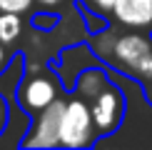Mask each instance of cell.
<instances>
[{
  "instance_id": "cell-5",
  "label": "cell",
  "mask_w": 152,
  "mask_h": 150,
  "mask_svg": "<svg viewBox=\"0 0 152 150\" xmlns=\"http://www.w3.org/2000/svg\"><path fill=\"white\" fill-rule=\"evenodd\" d=\"M65 100L67 95H60L37 115H33V125L20 140V148H60V118Z\"/></svg>"
},
{
  "instance_id": "cell-11",
  "label": "cell",
  "mask_w": 152,
  "mask_h": 150,
  "mask_svg": "<svg viewBox=\"0 0 152 150\" xmlns=\"http://www.w3.org/2000/svg\"><path fill=\"white\" fill-rule=\"evenodd\" d=\"M12 55H15V50H12V48H8L5 43H0V75L8 70V65L12 62Z\"/></svg>"
},
{
  "instance_id": "cell-7",
  "label": "cell",
  "mask_w": 152,
  "mask_h": 150,
  "mask_svg": "<svg viewBox=\"0 0 152 150\" xmlns=\"http://www.w3.org/2000/svg\"><path fill=\"white\" fill-rule=\"evenodd\" d=\"M107 80H110V78H107V73L102 70V68H87V70H82L77 75L75 88H72V95H77L80 100L90 103V100L107 85Z\"/></svg>"
},
{
  "instance_id": "cell-4",
  "label": "cell",
  "mask_w": 152,
  "mask_h": 150,
  "mask_svg": "<svg viewBox=\"0 0 152 150\" xmlns=\"http://www.w3.org/2000/svg\"><path fill=\"white\" fill-rule=\"evenodd\" d=\"M87 108H90L97 138H105V135H112L115 130H120V125L125 120V110H127V100H125L122 90L115 83L107 80V85L87 103Z\"/></svg>"
},
{
  "instance_id": "cell-13",
  "label": "cell",
  "mask_w": 152,
  "mask_h": 150,
  "mask_svg": "<svg viewBox=\"0 0 152 150\" xmlns=\"http://www.w3.org/2000/svg\"><path fill=\"white\" fill-rule=\"evenodd\" d=\"M8 120H10V108H8V100L0 95V135H3V130L8 128Z\"/></svg>"
},
{
  "instance_id": "cell-6",
  "label": "cell",
  "mask_w": 152,
  "mask_h": 150,
  "mask_svg": "<svg viewBox=\"0 0 152 150\" xmlns=\"http://www.w3.org/2000/svg\"><path fill=\"white\" fill-rule=\"evenodd\" d=\"M112 18L132 30H142L152 25V0H115Z\"/></svg>"
},
{
  "instance_id": "cell-15",
  "label": "cell",
  "mask_w": 152,
  "mask_h": 150,
  "mask_svg": "<svg viewBox=\"0 0 152 150\" xmlns=\"http://www.w3.org/2000/svg\"><path fill=\"white\" fill-rule=\"evenodd\" d=\"M142 93H145V98H147V103L152 105V78L142 83Z\"/></svg>"
},
{
  "instance_id": "cell-9",
  "label": "cell",
  "mask_w": 152,
  "mask_h": 150,
  "mask_svg": "<svg viewBox=\"0 0 152 150\" xmlns=\"http://www.w3.org/2000/svg\"><path fill=\"white\" fill-rule=\"evenodd\" d=\"M35 0H0V12H18V15H30Z\"/></svg>"
},
{
  "instance_id": "cell-10",
  "label": "cell",
  "mask_w": 152,
  "mask_h": 150,
  "mask_svg": "<svg viewBox=\"0 0 152 150\" xmlns=\"http://www.w3.org/2000/svg\"><path fill=\"white\" fill-rule=\"evenodd\" d=\"M82 3L87 5V10L97 12V15H105V12H110V10H112L115 0H82Z\"/></svg>"
},
{
  "instance_id": "cell-1",
  "label": "cell",
  "mask_w": 152,
  "mask_h": 150,
  "mask_svg": "<svg viewBox=\"0 0 152 150\" xmlns=\"http://www.w3.org/2000/svg\"><path fill=\"white\" fill-rule=\"evenodd\" d=\"M95 48H97V55H102L122 75H130L137 83L152 78V38L137 30H127L105 45L95 43Z\"/></svg>"
},
{
  "instance_id": "cell-14",
  "label": "cell",
  "mask_w": 152,
  "mask_h": 150,
  "mask_svg": "<svg viewBox=\"0 0 152 150\" xmlns=\"http://www.w3.org/2000/svg\"><path fill=\"white\" fill-rule=\"evenodd\" d=\"M62 3H65V0H35V5H40L45 12H53L55 8H60Z\"/></svg>"
},
{
  "instance_id": "cell-12",
  "label": "cell",
  "mask_w": 152,
  "mask_h": 150,
  "mask_svg": "<svg viewBox=\"0 0 152 150\" xmlns=\"http://www.w3.org/2000/svg\"><path fill=\"white\" fill-rule=\"evenodd\" d=\"M33 23L37 25V28H42V30H50V28H55V23H58V15H33Z\"/></svg>"
},
{
  "instance_id": "cell-8",
  "label": "cell",
  "mask_w": 152,
  "mask_h": 150,
  "mask_svg": "<svg viewBox=\"0 0 152 150\" xmlns=\"http://www.w3.org/2000/svg\"><path fill=\"white\" fill-rule=\"evenodd\" d=\"M23 35V15L18 12H0V43L12 48Z\"/></svg>"
},
{
  "instance_id": "cell-3",
  "label": "cell",
  "mask_w": 152,
  "mask_h": 150,
  "mask_svg": "<svg viewBox=\"0 0 152 150\" xmlns=\"http://www.w3.org/2000/svg\"><path fill=\"white\" fill-rule=\"evenodd\" d=\"M97 140L90 108L77 95H67L60 118V148H92Z\"/></svg>"
},
{
  "instance_id": "cell-2",
  "label": "cell",
  "mask_w": 152,
  "mask_h": 150,
  "mask_svg": "<svg viewBox=\"0 0 152 150\" xmlns=\"http://www.w3.org/2000/svg\"><path fill=\"white\" fill-rule=\"evenodd\" d=\"M65 95L58 75L48 68H28L23 73V80L18 85V105L30 118L37 115L42 108H48L53 100Z\"/></svg>"
}]
</instances>
